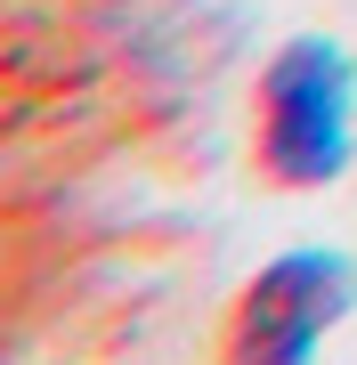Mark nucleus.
Segmentation results:
<instances>
[{
	"mask_svg": "<svg viewBox=\"0 0 357 365\" xmlns=\"http://www.w3.org/2000/svg\"><path fill=\"white\" fill-rule=\"evenodd\" d=\"M349 309H357V260L341 244H301L236 284L212 349L236 365H301Z\"/></svg>",
	"mask_w": 357,
	"mask_h": 365,
	"instance_id": "obj_2",
	"label": "nucleus"
},
{
	"mask_svg": "<svg viewBox=\"0 0 357 365\" xmlns=\"http://www.w3.org/2000/svg\"><path fill=\"white\" fill-rule=\"evenodd\" d=\"M357 163V57L333 33H292L252 81V170L284 195H317Z\"/></svg>",
	"mask_w": 357,
	"mask_h": 365,
	"instance_id": "obj_1",
	"label": "nucleus"
}]
</instances>
